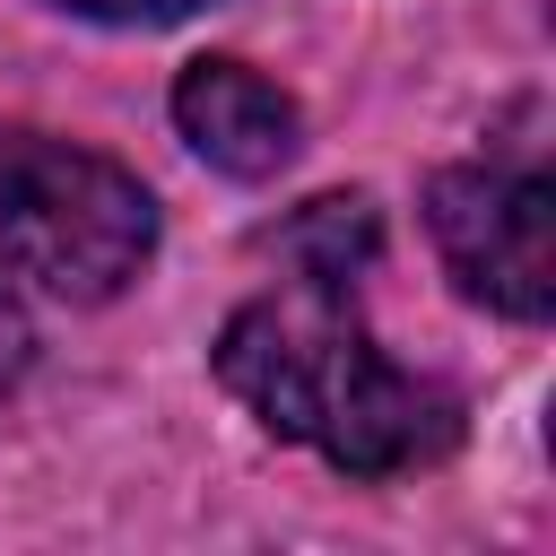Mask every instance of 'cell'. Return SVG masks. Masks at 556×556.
<instances>
[{
	"label": "cell",
	"mask_w": 556,
	"mask_h": 556,
	"mask_svg": "<svg viewBox=\"0 0 556 556\" xmlns=\"http://www.w3.org/2000/svg\"><path fill=\"white\" fill-rule=\"evenodd\" d=\"M217 382L287 443H313L348 478L434 469L460 443V400L374 348L339 278H287L217 330Z\"/></svg>",
	"instance_id": "1"
},
{
	"label": "cell",
	"mask_w": 556,
	"mask_h": 556,
	"mask_svg": "<svg viewBox=\"0 0 556 556\" xmlns=\"http://www.w3.org/2000/svg\"><path fill=\"white\" fill-rule=\"evenodd\" d=\"M156 252V200L130 165L0 122V269L61 295L104 304L122 295Z\"/></svg>",
	"instance_id": "2"
},
{
	"label": "cell",
	"mask_w": 556,
	"mask_h": 556,
	"mask_svg": "<svg viewBox=\"0 0 556 556\" xmlns=\"http://www.w3.org/2000/svg\"><path fill=\"white\" fill-rule=\"evenodd\" d=\"M426 235L469 304L504 321L556 313V182L539 165H504V156L443 165L426 182Z\"/></svg>",
	"instance_id": "3"
},
{
	"label": "cell",
	"mask_w": 556,
	"mask_h": 556,
	"mask_svg": "<svg viewBox=\"0 0 556 556\" xmlns=\"http://www.w3.org/2000/svg\"><path fill=\"white\" fill-rule=\"evenodd\" d=\"M174 130L235 182H269L295 165L304 148V113L278 78H261L252 61L235 52H208V61H182L174 78Z\"/></svg>",
	"instance_id": "4"
},
{
	"label": "cell",
	"mask_w": 556,
	"mask_h": 556,
	"mask_svg": "<svg viewBox=\"0 0 556 556\" xmlns=\"http://www.w3.org/2000/svg\"><path fill=\"white\" fill-rule=\"evenodd\" d=\"M278 252L295 261V278H356L365 261H374V208L365 200H313L287 235H278Z\"/></svg>",
	"instance_id": "5"
},
{
	"label": "cell",
	"mask_w": 556,
	"mask_h": 556,
	"mask_svg": "<svg viewBox=\"0 0 556 556\" xmlns=\"http://www.w3.org/2000/svg\"><path fill=\"white\" fill-rule=\"evenodd\" d=\"M52 9L96 17V26H182V17H200V9H217V0H52Z\"/></svg>",
	"instance_id": "6"
}]
</instances>
